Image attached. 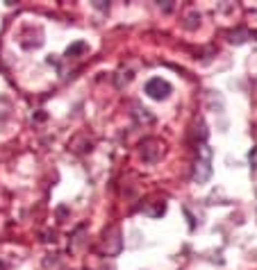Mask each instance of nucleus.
<instances>
[{
  "label": "nucleus",
  "mask_w": 257,
  "mask_h": 270,
  "mask_svg": "<svg viewBox=\"0 0 257 270\" xmlns=\"http://www.w3.org/2000/svg\"><path fill=\"white\" fill-rule=\"evenodd\" d=\"M87 50H89V46H87L84 41H75L73 46L66 48V57H78V55L87 53Z\"/></svg>",
  "instance_id": "nucleus-3"
},
{
  "label": "nucleus",
  "mask_w": 257,
  "mask_h": 270,
  "mask_svg": "<svg viewBox=\"0 0 257 270\" xmlns=\"http://www.w3.org/2000/svg\"><path fill=\"white\" fill-rule=\"evenodd\" d=\"M146 93L153 100H164L171 93V84H168L166 80H161V77H153V80L146 82Z\"/></svg>",
  "instance_id": "nucleus-1"
},
{
  "label": "nucleus",
  "mask_w": 257,
  "mask_h": 270,
  "mask_svg": "<svg viewBox=\"0 0 257 270\" xmlns=\"http://www.w3.org/2000/svg\"><path fill=\"white\" fill-rule=\"evenodd\" d=\"M248 159H251V166H253V168H257V148H253V150H251Z\"/></svg>",
  "instance_id": "nucleus-4"
},
{
  "label": "nucleus",
  "mask_w": 257,
  "mask_h": 270,
  "mask_svg": "<svg viewBox=\"0 0 257 270\" xmlns=\"http://www.w3.org/2000/svg\"><path fill=\"white\" fill-rule=\"evenodd\" d=\"M209 157H212V152H209V148L207 146H203V159L196 164V171L200 168V173H196L193 175V180H196L198 184H203V182H207L209 180V175H212V166H209Z\"/></svg>",
  "instance_id": "nucleus-2"
}]
</instances>
